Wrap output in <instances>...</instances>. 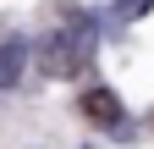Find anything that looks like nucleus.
<instances>
[{"label": "nucleus", "mask_w": 154, "mask_h": 149, "mask_svg": "<svg viewBox=\"0 0 154 149\" xmlns=\"http://www.w3.org/2000/svg\"><path fill=\"white\" fill-rule=\"evenodd\" d=\"M77 33H50L44 44H38V66L50 72V78H77V72L88 66L94 55V22L88 17H72Z\"/></svg>", "instance_id": "nucleus-1"}, {"label": "nucleus", "mask_w": 154, "mask_h": 149, "mask_svg": "<svg viewBox=\"0 0 154 149\" xmlns=\"http://www.w3.org/2000/svg\"><path fill=\"white\" fill-rule=\"evenodd\" d=\"M83 116H88V122H99V127H116V138H121V127H127L121 100H116L110 88H88V94H83Z\"/></svg>", "instance_id": "nucleus-2"}, {"label": "nucleus", "mask_w": 154, "mask_h": 149, "mask_svg": "<svg viewBox=\"0 0 154 149\" xmlns=\"http://www.w3.org/2000/svg\"><path fill=\"white\" fill-rule=\"evenodd\" d=\"M22 61H28V44H22V39L0 44V88H17V78H22Z\"/></svg>", "instance_id": "nucleus-3"}, {"label": "nucleus", "mask_w": 154, "mask_h": 149, "mask_svg": "<svg viewBox=\"0 0 154 149\" xmlns=\"http://www.w3.org/2000/svg\"><path fill=\"white\" fill-rule=\"evenodd\" d=\"M154 6V0H116V17H121V22H132V17H143Z\"/></svg>", "instance_id": "nucleus-4"}, {"label": "nucleus", "mask_w": 154, "mask_h": 149, "mask_svg": "<svg viewBox=\"0 0 154 149\" xmlns=\"http://www.w3.org/2000/svg\"><path fill=\"white\" fill-rule=\"evenodd\" d=\"M149 127H154V116H149Z\"/></svg>", "instance_id": "nucleus-5"}]
</instances>
